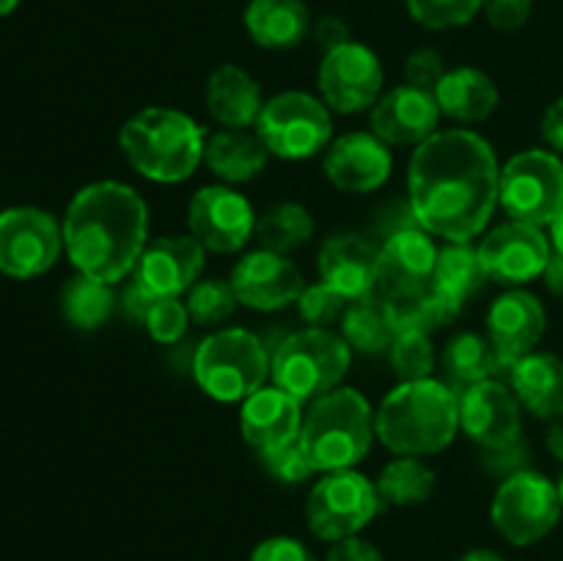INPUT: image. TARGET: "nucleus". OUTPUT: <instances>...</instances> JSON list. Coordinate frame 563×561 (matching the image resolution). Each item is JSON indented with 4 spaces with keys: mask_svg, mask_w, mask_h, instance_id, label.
<instances>
[{
    "mask_svg": "<svg viewBox=\"0 0 563 561\" xmlns=\"http://www.w3.org/2000/svg\"><path fill=\"white\" fill-rule=\"evenodd\" d=\"M460 427L473 443L495 451L522 435V405L511 385L482 380L460 394Z\"/></svg>",
    "mask_w": 563,
    "mask_h": 561,
    "instance_id": "nucleus-16",
    "label": "nucleus"
},
{
    "mask_svg": "<svg viewBox=\"0 0 563 561\" xmlns=\"http://www.w3.org/2000/svg\"><path fill=\"white\" fill-rule=\"evenodd\" d=\"M553 256V242L539 226L509 220L489 231L478 245V258L489 280L504 286H522L542 278Z\"/></svg>",
    "mask_w": 563,
    "mask_h": 561,
    "instance_id": "nucleus-15",
    "label": "nucleus"
},
{
    "mask_svg": "<svg viewBox=\"0 0 563 561\" xmlns=\"http://www.w3.org/2000/svg\"><path fill=\"white\" fill-rule=\"evenodd\" d=\"M383 509L377 484L355 468L330 471L311 487L306 501V522L322 542L357 537Z\"/></svg>",
    "mask_w": 563,
    "mask_h": 561,
    "instance_id": "nucleus-8",
    "label": "nucleus"
},
{
    "mask_svg": "<svg viewBox=\"0 0 563 561\" xmlns=\"http://www.w3.org/2000/svg\"><path fill=\"white\" fill-rule=\"evenodd\" d=\"M198 388L214 402H245L269 377L267 344L245 328H223L207 336L192 358Z\"/></svg>",
    "mask_w": 563,
    "mask_h": 561,
    "instance_id": "nucleus-7",
    "label": "nucleus"
},
{
    "mask_svg": "<svg viewBox=\"0 0 563 561\" xmlns=\"http://www.w3.org/2000/svg\"><path fill=\"white\" fill-rule=\"evenodd\" d=\"M377 493L383 498V506H407L427 504L432 498L434 487H438V476H434L432 468L427 462H421L418 457H399V460L388 462L379 473Z\"/></svg>",
    "mask_w": 563,
    "mask_h": 561,
    "instance_id": "nucleus-34",
    "label": "nucleus"
},
{
    "mask_svg": "<svg viewBox=\"0 0 563 561\" xmlns=\"http://www.w3.org/2000/svg\"><path fill=\"white\" fill-rule=\"evenodd\" d=\"M344 297L339 292H333L330 286H324L322 280L313 286H306L297 297V314H300L302 322L308 328H324V324L335 322V319L344 314Z\"/></svg>",
    "mask_w": 563,
    "mask_h": 561,
    "instance_id": "nucleus-41",
    "label": "nucleus"
},
{
    "mask_svg": "<svg viewBox=\"0 0 563 561\" xmlns=\"http://www.w3.org/2000/svg\"><path fill=\"white\" fill-rule=\"evenodd\" d=\"M443 369L449 374V385L456 394L482 383V380H509V372L500 363L495 346L478 333L454 336L443 350Z\"/></svg>",
    "mask_w": 563,
    "mask_h": 561,
    "instance_id": "nucleus-30",
    "label": "nucleus"
},
{
    "mask_svg": "<svg viewBox=\"0 0 563 561\" xmlns=\"http://www.w3.org/2000/svg\"><path fill=\"white\" fill-rule=\"evenodd\" d=\"M317 231L311 212L302 204L295 201H278L273 207L264 209L256 218V240L264 251L280 253L289 256L291 251L306 245Z\"/></svg>",
    "mask_w": 563,
    "mask_h": 561,
    "instance_id": "nucleus-32",
    "label": "nucleus"
},
{
    "mask_svg": "<svg viewBox=\"0 0 563 561\" xmlns=\"http://www.w3.org/2000/svg\"><path fill=\"white\" fill-rule=\"evenodd\" d=\"M542 278H544V284H548V289L563 300V256L561 253L553 251V256H550L548 270H544Z\"/></svg>",
    "mask_w": 563,
    "mask_h": 561,
    "instance_id": "nucleus-50",
    "label": "nucleus"
},
{
    "mask_svg": "<svg viewBox=\"0 0 563 561\" xmlns=\"http://www.w3.org/2000/svg\"><path fill=\"white\" fill-rule=\"evenodd\" d=\"M119 300H121L119 302L121 311H124L135 324H143L146 322L148 308H152V302H154V295H148V292L143 289L137 280H132L130 286H124V292H121Z\"/></svg>",
    "mask_w": 563,
    "mask_h": 561,
    "instance_id": "nucleus-48",
    "label": "nucleus"
},
{
    "mask_svg": "<svg viewBox=\"0 0 563 561\" xmlns=\"http://www.w3.org/2000/svg\"><path fill=\"white\" fill-rule=\"evenodd\" d=\"M313 38H317V47L324 53H330V50L341 47V44L352 42L350 36V25H346L341 16H322V20L317 22V28H313Z\"/></svg>",
    "mask_w": 563,
    "mask_h": 561,
    "instance_id": "nucleus-47",
    "label": "nucleus"
},
{
    "mask_svg": "<svg viewBox=\"0 0 563 561\" xmlns=\"http://www.w3.org/2000/svg\"><path fill=\"white\" fill-rule=\"evenodd\" d=\"M256 135L280 160H308L324 152L333 138L330 108L306 91H284L267 99L256 121Z\"/></svg>",
    "mask_w": 563,
    "mask_h": 561,
    "instance_id": "nucleus-10",
    "label": "nucleus"
},
{
    "mask_svg": "<svg viewBox=\"0 0 563 561\" xmlns=\"http://www.w3.org/2000/svg\"><path fill=\"white\" fill-rule=\"evenodd\" d=\"M113 308V286L91 278V275L77 273L60 289V311H64L66 322L77 330H99L110 319Z\"/></svg>",
    "mask_w": 563,
    "mask_h": 561,
    "instance_id": "nucleus-33",
    "label": "nucleus"
},
{
    "mask_svg": "<svg viewBox=\"0 0 563 561\" xmlns=\"http://www.w3.org/2000/svg\"><path fill=\"white\" fill-rule=\"evenodd\" d=\"M341 339L363 355L388 352L394 330H390L388 314H385L383 300L377 295L352 300V306L341 314Z\"/></svg>",
    "mask_w": 563,
    "mask_h": 561,
    "instance_id": "nucleus-35",
    "label": "nucleus"
},
{
    "mask_svg": "<svg viewBox=\"0 0 563 561\" xmlns=\"http://www.w3.org/2000/svg\"><path fill=\"white\" fill-rule=\"evenodd\" d=\"M245 31L258 47L291 50L311 33V11L302 0H251Z\"/></svg>",
    "mask_w": 563,
    "mask_h": 561,
    "instance_id": "nucleus-28",
    "label": "nucleus"
},
{
    "mask_svg": "<svg viewBox=\"0 0 563 561\" xmlns=\"http://www.w3.org/2000/svg\"><path fill=\"white\" fill-rule=\"evenodd\" d=\"M410 212L427 234L471 242L500 204V165L487 138L473 130H438L407 165Z\"/></svg>",
    "mask_w": 563,
    "mask_h": 561,
    "instance_id": "nucleus-1",
    "label": "nucleus"
},
{
    "mask_svg": "<svg viewBox=\"0 0 563 561\" xmlns=\"http://www.w3.org/2000/svg\"><path fill=\"white\" fill-rule=\"evenodd\" d=\"M445 72L449 69H445L443 55H440L438 50H416V53L407 55L405 61V82L407 86L423 88V91L434 94V88L443 80Z\"/></svg>",
    "mask_w": 563,
    "mask_h": 561,
    "instance_id": "nucleus-42",
    "label": "nucleus"
},
{
    "mask_svg": "<svg viewBox=\"0 0 563 561\" xmlns=\"http://www.w3.org/2000/svg\"><path fill=\"white\" fill-rule=\"evenodd\" d=\"M20 6V0H0V16H9Z\"/></svg>",
    "mask_w": 563,
    "mask_h": 561,
    "instance_id": "nucleus-54",
    "label": "nucleus"
},
{
    "mask_svg": "<svg viewBox=\"0 0 563 561\" xmlns=\"http://www.w3.org/2000/svg\"><path fill=\"white\" fill-rule=\"evenodd\" d=\"M374 427L394 454H440L460 432V394L432 377L399 383L374 410Z\"/></svg>",
    "mask_w": 563,
    "mask_h": 561,
    "instance_id": "nucleus-3",
    "label": "nucleus"
},
{
    "mask_svg": "<svg viewBox=\"0 0 563 561\" xmlns=\"http://www.w3.org/2000/svg\"><path fill=\"white\" fill-rule=\"evenodd\" d=\"M207 251L190 234H165L146 242L132 280L143 286L154 297L187 295L201 280Z\"/></svg>",
    "mask_w": 563,
    "mask_h": 561,
    "instance_id": "nucleus-17",
    "label": "nucleus"
},
{
    "mask_svg": "<svg viewBox=\"0 0 563 561\" xmlns=\"http://www.w3.org/2000/svg\"><path fill=\"white\" fill-rule=\"evenodd\" d=\"M440 110L456 124H478L487 121L498 108V86L487 72L476 66H456L443 75V80L434 88Z\"/></svg>",
    "mask_w": 563,
    "mask_h": 561,
    "instance_id": "nucleus-27",
    "label": "nucleus"
},
{
    "mask_svg": "<svg viewBox=\"0 0 563 561\" xmlns=\"http://www.w3.org/2000/svg\"><path fill=\"white\" fill-rule=\"evenodd\" d=\"M324 176L341 193L363 196L379 190L394 174V154L374 132H346L324 154Z\"/></svg>",
    "mask_w": 563,
    "mask_h": 561,
    "instance_id": "nucleus-20",
    "label": "nucleus"
},
{
    "mask_svg": "<svg viewBox=\"0 0 563 561\" xmlns=\"http://www.w3.org/2000/svg\"><path fill=\"white\" fill-rule=\"evenodd\" d=\"M251 561H317V556L295 537H267L253 548Z\"/></svg>",
    "mask_w": 563,
    "mask_h": 561,
    "instance_id": "nucleus-44",
    "label": "nucleus"
},
{
    "mask_svg": "<svg viewBox=\"0 0 563 561\" xmlns=\"http://www.w3.org/2000/svg\"><path fill=\"white\" fill-rule=\"evenodd\" d=\"M544 330H548V311L542 300L520 286L495 297L487 311V339L509 374L520 358L537 352Z\"/></svg>",
    "mask_w": 563,
    "mask_h": 561,
    "instance_id": "nucleus-19",
    "label": "nucleus"
},
{
    "mask_svg": "<svg viewBox=\"0 0 563 561\" xmlns=\"http://www.w3.org/2000/svg\"><path fill=\"white\" fill-rule=\"evenodd\" d=\"M324 561H385L377 544L363 537H346L341 542L330 544Z\"/></svg>",
    "mask_w": 563,
    "mask_h": 561,
    "instance_id": "nucleus-46",
    "label": "nucleus"
},
{
    "mask_svg": "<svg viewBox=\"0 0 563 561\" xmlns=\"http://www.w3.org/2000/svg\"><path fill=\"white\" fill-rule=\"evenodd\" d=\"M388 358L396 377H399L401 383L432 377L434 346H432V339H429V333H421V330L396 333L388 346Z\"/></svg>",
    "mask_w": 563,
    "mask_h": 561,
    "instance_id": "nucleus-36",
    "label": "nucleus"
},
{
    "mask_svg": "<svg viewBox=\"0 0 563 561\" xmlns=\"http://www.w3.org/2000/svg\"><path fill=\"white\" fill-rule=\"evenodd\" d=\"M267 146L262 138L247 130H220L207 135L203 143V163L218 179L229 185H245L258 179L267 168Z\"/></svg>",
    "mask_w": 563,
    "mask_h": 561,
    "instance_id": "nucleus-29",
    "label": "nucleus"
},
{
    "mask_svg": "<svg viewBox=\"0 0 563 561\" xmlns=\"http://www.w3.org/2000/svg\"><path fill=\"white\" fill-rule=\"evenodd\" d=\"M456 561H506V559L500 553H495V550L473 548V550H467V553H462Z\"/></svg>",
    "mask_w": 563,
    "mask_h": 561,
    "instance_id": "nucleus-52",
    "label": "nucleus"
},
{
    "mask_svg": "<svg viewBox=\"0 0 563 561\" xmlns=\"http://www.w3.org/2000/svg\"><path fill=\"white\" fill-rule=\"evenodd\" d=\"M550 242H553V251L563 256V209H561L559 218L550 223Z\"/></svg>",
    "mask_w": 563,
    "mask_h": 561,
    "instance_id": "nucleus-53",
    "label": "nucleus"
},
{
    "mask_svg": "<svg viewBox=\"0 0 563 561\" xmlns=\"http://www.w3.org/2000/svg\"><path fill=\"white\" fill-rule=\"evenodd\" d=\"M187 229L212 253H240L256 234V212L229 185H207L187 204Z\"/></svg>",
    "mask_w": 563,
    "mask_h": 561,
    "instance_id": "nucleus-14",
    "label": "nucleus"
},
{
    "mask_svg": "<svg viewBox=\"0 0 563 561\" xmlns=\"http://www.w3.org/2000/svg\"><path fill=\"white\" fill-rule=\"evenodd\" d=\"M559 495H561V509H563V473H561V482H559Z\"/></svg>",
    "mask_w": 563,
    "mask_h": 561,
    "instance_id": "nucleus-55",
    "label": "nucleus"
},
{
    "mask_svg": "<svg viewBox=\"0 0 563 561\" xmlns=\"http://www.w3.org/2000/svg\"><path fill=\"white\" fill-rule=\"evenodd\" d=\"M563 509L559 484L537 471H520L498 484L489 517L500 537L515 548L542 542L559 526Z\"/></svg>",
    "mask_w": 563,
    "mask_h": 561,
    "instance_id": "nucleus-9",
    "label": "nucleus"
},
{
    "mask_svg": "<svg viewBox=\"0 0 563 561\" xmlns=\"http://www.w3.org/2000/svg\"><path fill=\"white\" fill-rule=\"evenodd\" d=\"M64 251V226L38 207L0 212V273L27 280L55 267Z\"/></svg>",
    "mask_w": 563,
    "mask_h": 561,
    "instance_id": "nucleus-12",
    "label": "nucleus"
},
{
    "mask_svg": "<svg viewBox=\"0 0 563 561\" xmlns=\"http://www.w3.org/2000/svg\"><path fill=\"white\" fill-rule=\"evenodd\" d=\"M438 97L416 86H396L372 108V132L388 146H421L440 127Z\"/></svg>",
    "mask_w": 563,
    "mask_h": 561,
    "instance_id": "nucleus-21",
    "label": "nucleus"
},
{
    "mask_svg": "<svg viewBox=\"0 0 563 561\" xmlns=\"http://www.w3.org/2000/svg\"><path fill=\"white\" fill-rule=\"evenodd\" d=\"M438 245L421 226L388 231L379 245V289L421 292L432 284Z\"/></svg>",
    "mask_w": 563,
    "mask_h": 561,
    "instance_id": "nucleus-23",
    "label": "nucleus"
},
{
    "mask_svg": "<svg viewBox=\"0 0 563 561\" xmlns=\"http://www.w3.org/2000/svg\"><path fill=\"white\" fill-rule=\"evenodd\" d=\"M207 130L187 113L163 105L137 110L121 124L119 146L126 163L148 182L176 185L203 163Z\"/></svg>",
    "mask_w": 563,
    "mask_h": 561,
    "instance_id": "nucleus-4",
    "label": "nucleus"
},
{
    "mask_svg": "<svg viewBox=\"0 0 563 561\" xmlns=\"http://www.w3.org/2000/svg\"><path fill=\"white\" fill-rule=\"evenodd\" d=\"M482 11L495 31L515 33L531 20L533 0H482Z\"/></svg>",
    "mask_w": 563,
    "mask_h": 561,
    "instance_id": "nucleus-43",
    "label": "nucleus"
},
{
    "mask_svg": "<svg viewBox=\"0 0 563 561\" xmlns=\"http://www.w3.org/2000/svg\"><path fill=\"white\" fill-rule=\"evenodd\" d=\"M64 251L77 273L113 286L135 270L148 237V209L124 182H91L64 215Z\"/></svg>",
    "mask_w": 563,
    "mask_h": 561,
    "instance_id": "nucleus-2",
    "label": "nucleus"
},
{
    "mask_svg": "<svg viewBox=\"0 0 563 561\" xmlns=\"http://www.w3.org/2000/svg\"><path fill=\"white\" fill-rule=\"evenodd\" d=\"M487 280L489 278L482 267V258H478V248H473L471 242H449L438 251V262H434L432 273L434 289L445 292V295L465 306L473 295L482 292Z\"/></svg>",
    "mask_w": 563,
    "mask_h": 561,
    "instance_id": "nucleus-31",
    "label": "nucleus"
},
{
    "mask_svg": "<svg viewBox=\"0 0 563 561\" xmlns=\"http://www.w3.org/2000/svg\"><path fill=\"white\" fill-rule=\"evenodd\" d=\"M187 314L196 324H220L236 311L240 300H236L234 289L229 280L220 278H203L187 292Z\"/></svg>",
    "mask_w": 563,
    "mask_h": 561,
    "instance_id": "nucleus-37",
    "label": "nucleus"
},
{
    "mask_svg": "<svg viewBox=\"0 0 563 561\" xmlns=\"http://www.w3.org/2000/svg\"><path fill=\"white\" fill-rule=\"evenodd\" d=\"M509 385L520 405L537 418L563 416V361L553 352H531L520 358L509 374Z\"/></svg>",
    "mask_w": 563,
    "mask_h": 561,
    "instance_id": "nucleus-26",
    "label": "nucleus"
},
{
    "mask_svg": "<svg viewBox=\"0 0 563 561\" xmlns=\"http://www.w3.org/2000/svg\"><path fill=\"white\" fill-rule=\"evenodd\" d=\"M528 457H531V451H528V446L520 440H515V443L504 446V449H495V451H487V457H484V462H487L489 471L495 473V476H515V473L520 471H528Z\"/></svg>",
    "mask_w": 563,
    "mask_h": 561,
    "instance_id": "nucleus-45",
    "label": "nucleus"
},
{
    "mask_svg": "<svg viewBox=\"0 0 563 561\" xmlns=\"http://www.w3.org/2000/svg\"><path fill=\"white\" fill-rule=\"evenodd\" d=\"M377 427L366 396L339 385L311 402L297 440L317 473L355 468L372 451Z\"/></svg>",
    "mask_w": 563,
    "mask_h": 561,
    "instance_id": "nucleus-5",
    "label": "nucleus"
},
{
    "mask_svg": "<svg viewBox=\"0 0 563 561\" xmlns=\"http://www.w3.org/2000/svg\"><path fill=\"white\" fill-rule=\"evenodd\" d=\"M500 207L511 220L550 226L563 209V160L548 148H526L500 168Z\"/></svg>",
    "mask_w": 563,
    "mask_h": 561,
    "instance_id": "nucleus-11",
    "label": "nucleus"
},
{
    "mask_svg": "<svg viewBox=\"0 0 563 561\" xmlns=\"http://www.w3.org/2000/svg\"><path fill=\"white\" fill-rule=\"evenodd\" d=\"M548 449H550V454H553L555 460H559L561 465H563V416L553 418V421H550V427H548Z\"/></svg>",
    "mask_w": 563,
    "mask_h": 561,
    "instance_id": "nucleus-51",
    "label": "nucleus"
},
{
    "mask_svg": "<svg viewBox=\"0 0 563 561\" xmlns=\"http://www.w3.org/2000/svg\"><path fill=\"white\" fill-rule=\"evenodd\" d=\"M258 460H262L264 471L280 484H302L317 473L311 462H308L300 440H291V443L278 446L273 451H264V454H258Z\"/></svg>",
    "mask_w": 563,
    "mask_h": 561,
    "instance_id": "nucleus-40",
    "label": "nucleus"
},
{
    "mask_svg": "<svg viewBox=\"0 0 563 561\" xmlns=\"http://www.w3.org/2000/svg\"><path fill=\"white\" fill-rule=\"evenodd\" d=\"M317 270L319 280L344 300H363L379 289V248L361 234H335L319 248Z\"/></svg>",
    "mask_w": 563,
    "mask_h": 561,
    "instance_id": "nucleus-22",
    "label": "nucleus"
},
{
    "mask_svg": "<svg viewBox=\"0 0 563 561\" xmlns=\"http://www.w3.org/2000/svg\"><path fill=\"white\" fill-rule=\"evenodd\" d=\"M407 14L429 31H451L473 22L482 0H405Z\"/></svg>",
    "mask_w": 563,
    "mask_h": 561,
    "instance_id": "nucleus-38",
    "label": "nucleus"
},
{
    "mask_svg": "<svg viewBox=\"0 0 563 561\" xmlns=\"http://www.w3.org/2000/svg\"><path fill=\"white\" fill-rule=\"evenodd\" d=\"M542 135L544 141L555 148V154H563V97L555 99V102L544 110Z\"/></svg>",
    "mask_w": 563,
    "mask_h": 561,
    "instance_id": "nucleus-49",
    "label": "nucleus"
},
{
    "mask_svg": "<svg viewBox=\"0 0 563 561\" xmlns=\"http://www.w3.org/2000/svg\"><path fill=\"white\" fill-rule=\"evenodd\" d=\"M229 284L240 306L262 314L284 311L291 302H297L300 292L306 289L300 270L286 256L264 251V248L245 253L234 264Z\"/></svg>",
    "mask_w": 563,
    "mask_h": 561,
    "instance_id": "nucleus-18",
    "label": "nucleus"
},
{
    "mask_svg": "<svg viewBox=\"0 0 563 561\" xmlns=\"http://www.w3.org/2000/svg\"><path fill=\"white\" fill-rule=\"evenodd\" d=\"M352 346L328 328H302L286 333L269 355V377L275 388L297 402H313L330 394L346 377Z\"/></svg>",
    "mask_w": 563,
    "mask_h": 561,
    "instance_id": "nucleus-6",
    "label": "nucleus"
},
{
    "mask_svg": "<svg viewBox=\"0 0 563 561\" xmlns=\"http://www.w3.org/2000/svg\"><path fill=\"white\" fill-rule=\"evenodd\" d=\"M319 99L341 116L361 113L377 105L383 97L385 72L383 61L372 47L361 42H346L322 55L317 72Z\"/></svg>",
    "mask_w": 563,
    "mask_h": 561,
    "instance_id": "nucleus-13",
    "label": "nucleus"
},
{
    "mask_svg": "<svg viewBox=\"0 0 563 561\" xmlns=\"http://www.w3.org/2000/svg\"><path fill=\"white\" fill-rule=\"evenodd\" d=\"M190 324V314L179 297H154L143 328L157 344H176Z\"/></svg>",
    "mask_w": 563,
    "mask_h": 561,
    "instance_id": "nucleus-39",
    "label": "nucleus"
},
{
    "mask_svg": "<svg viewBox=\"0 0 563 561\" xmlns=\"http://www.w3.org/2000/svg\"><path fill=\"white\" fill-rule=\"evenodd\" d=\"M262 86L251 72L236 64H223L207 80V110L225 130H247L256 127L262 116Z\"/></svg>",
    "mask_w": 563,
    "mask_h": 561,
    "instance_id": "nucleus-25",
    "label": "nucleus"
},
{
    "mask_svg": "<svg viewBox=\"0 0 563 561\" xmlns=\"http://www.w3.org/2000/svg\"><path fill=\"white\" fill-rule=\"evenodd\" d=\"M302 427V402L280 388H258L242 402L240 429L245 443L256 454L297 440Z\"/></svg>",
    "mask_w": 563,
    "mask_h": 561,
    "instance_id": "nucleus-24",
    "label": "nucleus"
}]
</instances>
